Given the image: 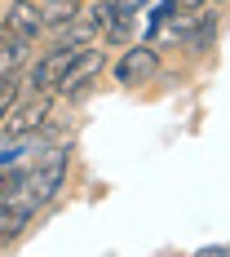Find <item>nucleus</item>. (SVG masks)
Returning a JSON list of instances; mask_svg holds the SVG:
<instances>
[{
  "label": "nucleus",
  "instance_id": "obj_4",
  "mask_svg": "<svg viewBox=\"0 0 230 257\" xmlns=\"http://www.w3.org/2000/svg\"><path fill=\"white\" fill-rule=\"evenodd\" d=\"M102 62H106L102 49H80L76 62L67 67V76L58 80V93H67V98H71V93H84V89L93 84V76L102 71Z\"/></svg>",
  "mask_w": 230,
  "mask_h": 257
},
{
  "label": "nucleus",
  "instance_id": "obj_8",
  "mask_svg": "<svg viewBox=\"0 0 230 257\" xmlns=\"http://www.w3.org/2000/svg\"><path fill=\"white\" fill-rule=\"evenodd\" d=\"M93 40H98V23H93L89 14H76L71 23L58 27V45H62V49H89Z\"/></svg>",
  "mask_w": 230,
  "mask_h": 257
},
{
  "label": "nucleus",
  "instance_id": "obj_2",
  "mask_svg": "<svg viewBox=\"0 0 230 257\" xmlns=\"http://www.w3.org/2000/svg\"><path fill=\"white\" fill-rule=\"evenodd\" d=\"M89 18L98 23V36H106L111 45H124L128 31H133V9H124L120 0H98Z\"/></svg>",
  "mask_w": 230,
  "mask_h": 257
},
{
  "label": "nucleus",
  "instance_id": "obj_3",
  "mask_svg": "<svg viewBox=\"0 0 230 257\" xmlns=\"http://www.w3.org/2000/svg\"><path fill=\"white\" fill-rule=\"evenodd\" d=\"M155 71H159V53H155L151 45H133V49H124V58L115 62V80H120V84H146Z\"/></svg>",
  "mask_w": 230,
  "mask_h": 257
},
{
  "label": "nucleus",
  "instance_id": "obj_6",
  "mask_svg": "<svg viewBox=\"0 0 230 257\" xmlns=\"http://www.w3.org/2000/svg\"><path fill=\"white\" fill-rule=\"evenodd\" d=\"M76 53H80V49H62V45H53L49 58H40V62H36V71H31V89H45V93L58 89V80L67 76V67L76 62Z\"/></svg>",
  "mask_w": 230,
  "mask_h": 257
},
{
  "label": "nucleus",
  "instance_id": "obj_1",
  "mask_svg": "<svg viewBox=\"0 0 230 257\" xmlns=\"http://www.w3.org/2000/svg\"><path fill=\"white\" fill-rule=\"evenodd\" d=\"M62 178H67V151L62 147L40 151L31 160V169H27V182H23V191L14 195V204L27 208V213H36L40 204H49L53 195L62 191Z\"/></svg>",
  "mask_w": 230,
  "mask_h": 257
},
{
  "label": "nucleus",
  "instance_id": "obj_12",
  "mask_svg": "<svg viewBox=\"0 0 230 257\" xmlns=\"http://www.w3.org/2000/svg\"><path fill=\"white\" fill-rule=\"evenodd\" d=\"M27 173H18V169H9V164H0V200H14L18 191H23Z\"/></svg>",
  "mask_w": 230,
  "mask_h": 257
},
{
  "label": "nucleus",
  "instance_id": "obj_10",
  "mask_svg": "<svg viewBox=\"0 0 230 257\" xmlns=\"http://www.w3.org/2000/svg\"><path fill=\"white\" fill-rule=\"evenodd\" d=\"M40 14H45V23H49V27H62V23H71V18L80 14V0H45Z\"/></svg>",
  "mask_w": 230,
  "mask_h": 257
},
{
  "label": "nucleus",
  "instance_id": "obj_14",
  "mask_svg": "<svg viewBox=\"0 0 230 257\" xmlns=\"http://www.w3.org/2000/svg\"><path fill=\"white\" fill-rule=\"evenodd\" d=\"M212 0H177V9H208Z\"/></svg>",
  "mask_w": 230,
  "mask_h": 257
},
{
  "label": "nucleus",
  "instance_id": "obj_11",
  "mask_svg": "<svg viewBox=\"0 0 230 257\" xmlns=\"http://www.w3.org/2000/svg\"><path fill=\"white\" fill-rule=\"evenodd\" d=\"M212 36H217V14H199V23H195V31H190L186 49H204Z\"/></svg>",
  "mask_w": 230,
  "mask_h": 257
},
{
  "label": "nucleus",
  "instance_id": "obj_5",
  "mask_svg": "<svg viewBox=\"0 0 230 257\" xmlns=\"http://www.w3.org/2000/svg\"><path fill=\"white\" fill-rule=\"evenodd\" d=\"M49 106H53L49 93H45V89H36V98H27L14 115L5 120V133H9V138H27V133H36V128L49 120Z\"/></svg>",
  "mask_w": 230,
  "mask_h": 257
},
{
  "label": "nucleus",
  "instance_id": "obj_7",
  "mask_svg": "<svg viewBox=\"0 0 230 257\" xmlns=\"http://www.w3.org/2000/svg\"><path fill=\"white\" fill-rule=\"evenodd\" d=\"M0 23L9 27L14 36H23V40H31V45H36V36L45 31V14H40L31 0H9V14H5Z\"/></svg>",
  "mask_w": 230,
  "mask_h": 257
},
{
  "label": "nucleus",
  "instance_id": "obj_9",
  "mask_svg": "<svg viewBox=\"0 0 230 257\" xmlns=\"http://www.w3.org/2000/svg\"><path fill=\"white\" fill-rule=\"evenodd\" d=\"M27 222H31V213H27V208H18L14 200H0V248H5L9 239H18Z\"/></svg>",
  "mask_w": 230,
  "mask_h": 257
},
{
  "label": "nucleus",
  "instance_id": "obj_13",
  "mask_svg": "<svg viewBox=\"0 0 230 257\" xmlns=\"http://www.w3.org/2000/svg\"><path fill=\"white\" fill-rule=\"evenodd\" d=\"M9 106H14V80H0V120L9 115Z\"/></svg>",
  "mask_w": 230,
  "mask_h": 257
}]
</instances>
